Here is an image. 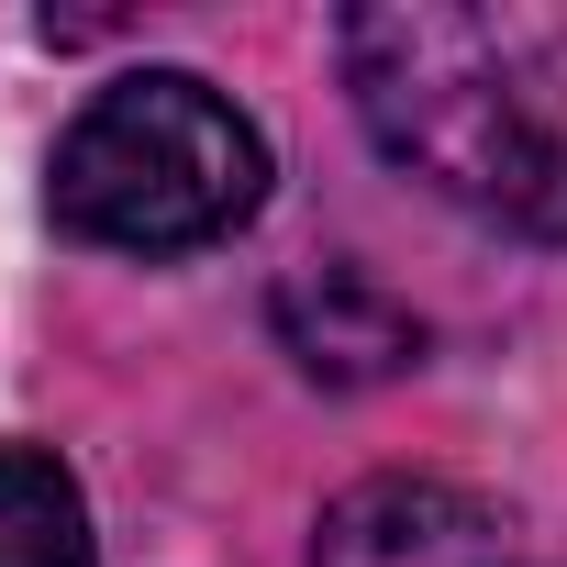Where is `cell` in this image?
<instances>
[{
    "instance_id": "obj_3",
    "label": "cell",
    "mask_w": 567,
    "mask_h": 567,
    "mask_svg": "<svg viewBox=\"0 0 567 567\" xmlns=\"http://www.w3.org/2000/svg\"><path fill=\"white\" fill-rule=\"evenodd\" d=\"M312 567H512V523L456 478H368L323 512Z\"/></svg>"
},
{
    "instance_id": "obj_5",
    "label": "cell",
    "mask_w": 567,
    "mask_h": 567,
    "mask_svg": "<svg viewBox=\"0 0 567 567\" xmlns=\"http://www.w3.org/2000/svg\"><path fill=\"white\" fill-rule=\"evenodd\" d=\"M0 567H90V501L45 445L0 434Z\"/></svg>"
},
{
    "instance_id": "obj_2",
    "label": "cell",
    "mask_w": 567,
    "mask_h": 567,
    "mask_svg": "<svg viewBox=\"0 0 567 567\" xmlns=\"http://www.w3.org/2000/svg\"><path fill=\"white\" fill-rule=\"evenodd\" d=\"M45 200H56V223L79 245H112V256H200L234 223H256L267 145H256V123L212 79L134 68V79H112L56 134Z\"/></svg>"
},
{
    "instance_id": "obj_1",
    "label": "cell",
    "mask_w": 567,
    "mask_h": 567,
    "mask_svg": "<svg viewBox=\"0 0 567 567\" xmlns=\"http://www.w3.org/2000/svg\"><path fill=\"white\" fill-rule=\"evenodd\" d=\"M334 45L390 167L567 245V0H379Z\"/></svg>"
},
{
    "instance_id": "obj_4",
    "label": "cell",
    "mask_w": 567,
    "mask_h": 567,
    "mask_svg": "<svg viewBox=\"0 0 567 567\" xmlns=\"http://www.w3.org/2000/svg\"><path fill=\"white\" fill-rule=\"evenodd\" d=\"M267 323H278V346L301 357V379H323V390H368V379H401L423 357V323L379 290L368 267H301V278H278Z\"/></svg>"
}]
</instances>
